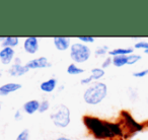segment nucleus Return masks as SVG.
Segmentation results:
<instances>
[{"label": "nucleus", "instance_id": "obj_1", "mask_svg": "<svg viewBox=\"0 0 148 140\" xmlns=\"http://www.w3.org/2000/svg\"><path fill=\"white\" fill-rule=\"evenodd\" d=\"M84 124L86 127L95 134L97 138H103L107 137H114L115 135H122V130L117 124H112L109 122H103L97 118L84 117Z\"/></svg>", "mask_w": 148, "mask_h": 140}, {"label": "nucleus", "instance_id": "obj_2", "mask_svg": "<svg viewBox=\"0 0 148 140\" xmlns=\"http://www.w3.org/2000/svg\"><path fill=\"white\" fill-rule=\"evenodd\" d=\"M108 93V87L105 83L97 82L91 85L84 93L83 99L88 105H97L106 97Z\"/></svg>", "mask_w": 148, "mask_h": 140}, {"label": "nucleus", "instance_id": "obj_3", "mask_svg": "<svg viewBox=\"0 0 148 140\" xmlns=\"http://www.w3.org/2000/svg\"><path fill=\"white\" fill-rule=\"evenodd\" d=\"M51 120L57 127H67L70 123V111L66 106L61 105L51 115Z\"/></svg>", "mask_w": 148, "mask_h": 140}, {"label": "nucleus", "instance_id": "obj_4", "mask_svg": "<svg viewBox=\"0 0 148 140\" xmlns=\"http://www.w3.org/2000/svg\"><path fill=\"white\" fill-rule=\"evenodd\" d=\"M70 57L76 63H83L87 61L90 57V50L87 46L82 45V44H73L71 46Z\"/></svg>", "mask_w": 148, "mask_h": 140}, {"label": "nucleus", "instance_id": "obj_5", "mask_svg": "<svg viewBox=\"0 0 148 140\" xmlns=\"http://www.w3.org/2000/svg\"><path fill=\"white\" fill-rule=\"evenodd\" d=\"M29 69H38V68H46L51 66V64L48 62V59L46 57H39L37 59L31 60L29 62H27V65Z\"/></svg>", "mask_w": 148, "mask_h": 140}, {"label": "nucleus", "instance_id": "obj_6", "mask_svg": "<svg viewBox=\"0 0 148 140\" xmlns=\"http://www.w3.org/2000/svg\"><path fill=\"white\" fill-rule=\"evenodd\" d=\"M23 47H25V52L29 54H35L37 53L38 49H39V43H38V39L36 37H29L25 39V43H23Z\"/></svg>", "mask_w": 148, "mask_h": 140}, {"label": "nucleus", "instance_id": "obj_7", "mask_svg": "<svg viewBox=\"0 0 148 140\" xmlns=\"http://www.w3.org/2000/svg\"><path fill=\"white\" fill-rule=\"evenodd\" d=\"M29 68L27 66H21V60L16 59L15 64H13L12 67L9 70V73H10L12 76H21V75L25 74V73L29 71Z\"/></svg>", "mask_w": 148, "mask_h": 140}, {"label": "nucleus", "instance_id": "obj_8", "mask_svg": "<svg viewBox=\"0 0 148 140\" xmlns=\"http://www.w3.org/2000/svg\"><path fill=\"white\" fill-rule=\"evenodd\" d=\"M103 75H105V71H103V69H101V68H93V69L91 70L90 76L82 79V80H81V83H82V84H87V83H89L90 81L97 80V79L101 78Z\"/></svg>", "mask_w": 148, "mask_h": 140}, {"label": "nucleus", "instance_id": "obj_9", "mask_svg": "<svg viewBox=\"0 0 148 140\" xmlns=\"http://www.w3.org/2000/svg\"><path fill=\"white\" fill-rule=\"evenodd\" d=\"M14 56V51L11 48L5 47L0 52V60L3 64H9L12 61V58Z\"/></svg>", "mask_w": 148, "mask_h": 140}, {"label": "nucleus", "instance_id": "obj_10", "mask_svg": "<svg viewBox=\"0 0 148 140\" xmlns=\"http://www.w3.org/2000/svg\"><path fill=\"white\" fill-rule=\"evenodd\" d=\"M54 45L59 51H65L70 46L69 38L64 37H55L54 38Z\"/></svg>", "mask_w": 148, "mask_h": 140}, {"label": "nucleus", "instance_id": "obj_11", "mask_svg": "<svg viewBox=\"0 0 148 140\" xmlns=\"http://www.w3.org/2000/svg\"><path fill=\"white\" fill-rule=\"evenodd\" d=\"M21 89V84L19 83H6L0 87V95H6L13 91H16Z\"/></svg>", "mask_w": 148, "mask_h": 140}, {"label": "nucleus", "instance_id": "obj_12", "mask_svg": "<svg viewBox=\"0 0 148 140\" xmlns=\"http://www.w3.org/2000/svg\"><path fill=\"white\" fill-rule=\"evenodd\" d=\"M56 84H57V80L55 78H51L49 80L42 82L41 85H40V89L43 91H45V93H52L55 89Z\"/></svg>", "mask_w": 148, "mask_h": 140}, {"label": "nucleus", "instance_id": "obj_13", "mask_svg": "<svg viewBox=\"0 0 148 140\" xmlns=\"http://www.w3.org/2000/svg\"><path fill=\"white\" fill-rule=\"evenodd\" d=\"M39 108H40V103L38 101H36V100L29 101L27 103L25 104V106H23V109H25V113L29 114V115H32V114L39 111Z\"/></svg>", "mask_w": 148, "mask_h": 140}, {"label": "nucleus", "instance_id": "obj_14", "mask_svg": "<svg viewBox=\"0 0 148 140\" xmlns=\"http://www.w3.org/2000/svg\"><path fill=\"white\" fill-rule=\"evenodd\" d=\"M132 52H133V49L132 48H128V49H122V48H120V49H115V50H112V51H110V55H114V56H127L128 54H132Z\"/></svg>", "mask_w": 148, "mask_h": 140}, {"label": "nucleus", "instance_id": "obj_15", "mask_svg": "<svg viewBox=\"0 0 148 140\" xmlns=\"http://www.w3.org/2000/svg\"><path fill=\"white\" fill-rule=\"evenodd\" d=\"M128 62V56H115V57L113 58V63L115 66H117V67H122V66H124L125 64H127Z\"/></svg>", "mask_w": 148, "mask_h": 140}, {"label": "nucleus", "instance_id": "obj_16", "mask_svg": "<svg viewBox=\"0 0 148 140\" xmlns=\"http://www.w3.org/2000/svg\"><path fill=\"white\" fill-rule=\"evenodd\" d=\"M3 41H4V42L2 43V45L4 46V47L11 48V47H14V46L18 45L19 39H18V38H16V37H8V38H5Z\"/></svg>", "mask_w": 148, "mask_h": 140}, {"label": "nucleus", "instance_id": "obj_17", "mask_svg": "<svg viewBox=\"0 0 148 140\" xmlns=\"http://www.w3.org/2000/svg\"><path fill=\"white\" fill-rule=\"evenodd\" d=\"M67 72L71 75H77V74H80V73H83L84 70H83L82 68L77 67V66L74 65V64H70L67 68Z\"/></svg>", "mask_w": 148, "mask_h": 140}, {"label": "nucleus", "instance_id": "obj_18", "mask_svg": "<svg viewBox=\"0 0 148 140\" xmlns=\"http://www.w3.org/2000/svg\"><path fill=\"white\" fill-rule=\"evenodd\" d=\"M141 59V56L139 55H133V54H131V55L128 56V62L127 64H129V65H132V64L136 63L137 61H139V60Z\"/></svg>", "mask_w": 148, "mask_h": 140}, {"label": "nucleus", "instance_id": "obj_19", "mask_svg": "<svg viewBox=\"0 0 148 140\" xmlns=\"http://www.w3.org/2000/svg\"><path fill=\"white\" fill-rule=\"evenodd\" d=\"M29 130L25 129L23 130L21 133H19V135L16 137V140H29Z\"/></svg>", "mask_w": 148, "mask_h": 140}, {"label": "nucleus", "instance_id": "obj_20", "mask_svg": "<svg viewBox=\"0 0 148 140\" xmlns=\"http://www.w3.org/2000/svg\"><path fill=\"white\" fill-rule=\"evenodd\" d=\"M50 107V104L48 101H43L42 102V104H40V108H39V112L40 113H44V112H46L48 109H49Z\"/></svg>", "mask_w": 148, "mask_h": 140}, {"label": "nucleus", "instance_id": "obj_21", "mask_svg": "<svg viewBox=\"0 0 148 140\" xmlns=\"http://www.w3.org/2000/svg\"><path fill=\"white\" fill-rule=\"evenodd\" d=\"M135 48H137V49L148 50V42H139V43H136Z\"/></svg>", "mask_w": 148, "mask_h": 140}, {"label": "nucleus", "instance_id": "obj_22", "mask_svg": "<svg viewBox=\"0 0 148 140\" xmlns=\"http://www.w3.org/2000/svg\"><path fill=\"white\" fill-rule=\"evenodd\" d=\"M79 41L84 42V43H93L95 42V38L93 37H79Z\"/></svg>", "mask_w": 148, "mask_h": 140}, {"label": "nucleus", "instance_id": "obj_23", "mask_svg": "<svg viewBox=\"0 0 148 140\" xmlns=\"http://www.w3.org/2000/svg\"><path fill=\"white\" fill-rule=\"evenodd\" d=\"M147 74H148V69H145V70H143V71H139V72H134L133 76L134 77H144Z\"/></svg>", "mask_w": 148, "mask_h": 140}, {"label": "nucleus", "instance_id": "obj_24", "mask_svg": "<svg viewBox=\"0 0 148 140\" xmlns=\"http://www.w3.org/2000/svg\"><path fill=\"white\" fill-rule=\"evenodd\" d=\"M107 50H108V47L107 46H103V47H101V48H99V49L95 51V54H99V55H101V54H105L106 52H107Z\"/></svg>", "mask_w": 148, "mask_h": 140}, {"label": "nucleus", "instance_id": "obj_25", "mask_svg": "<svg viewBox=\"0 0 148 140\" xmlns=\"http://www.w3.org/2000/svg\"><path fill=\"white\" fill-rule=\"evenodd\" d=\"M112 62H113V59H112V58H110V57H108L107 59L105 60V61H103V68H106V67H109L110 66V64L112 63Z\"/></svg>", "mask_w": 148, "mask_h": 140}, {"label": "nucleus", "instance_id": "obj_26", "mask_svg": "<svg viewBox=\"0 0 148 140\" xmlns=\"http://www.w3.org/2000/svg\"><path fill=\"white\" fill-rule=\"evenodd\" d=\"M57 140H71V139H68V138H65V137H61V138H58Z\"/></svg>", "mask_w": 148, "mask_h": 140}, {"label": "nucleus", "instance_id": "obj_27", "mask_svg": "<svg viewBox=\"0 0 148 140\" xmlns=\"http://www.w3.org/2000/svg\"><path fill=\"white\" fill-rule=\"evenodd\" d=\"M144 53H145V54H148V50H144Z\"/></svg>", "mask_w": 148, "mask_h": 140}]
</instances>
